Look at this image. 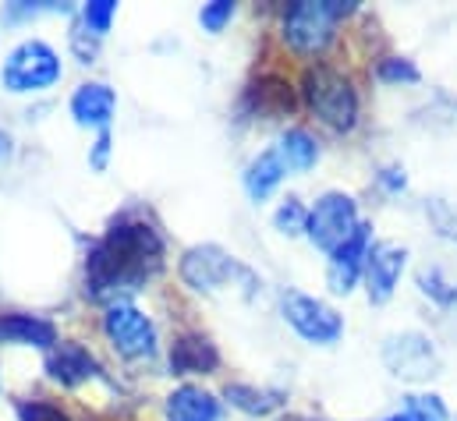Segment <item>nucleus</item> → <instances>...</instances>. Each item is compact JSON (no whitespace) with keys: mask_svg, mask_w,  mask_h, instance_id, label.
Instances as JSON below:
<instances>
[{"mask_svg":"<svg viewBox=\"0 0 457 421\" xmlns=\"http://www.w3.org/2000/svg\"><path fill=\"white\" fill-rule=\"evenodd\" d=\"M167 234L142 206H124L107 227L86 241L79 294L100 312L117 301H135L167 273Z\"/></svg>","mask_w":457,"mask_h":421,"instance_id":"obj_1","label":"nucleus"},{"mask_svg":"<svg viewBox=\"0 0 457 421\" xmlns=\"http://www.w3.org/2000/svg\"><path fill=\"white\" fill-rule=\"evenodd\" d=\"M361 14V0H287L277 11V39L302 68L334 61L347 21Z\"/></svg>","mask_w":457,"mask_h":421,"instance_id":"obj_2","label":"nucleus"},{"mask_svg":"<svg viewBox=\"0 0 457 421\" xmlns=\"http://www.w3.org/2000/svg\"><path fill=\"white\" fill-rule=\"evenodd\" d=\"M298 100L302 113H309L323 131L347 138L358 131L365 100H361V86L351 75V68H344L337 61H316L305 64L298 75Z\"/></svg>","mask_w":457,"mask_h":421,"instance_id":"obj_3","label":"nucleus"},{"mask_svg":"<svg viewBox=\"0 0 457 421\" xmlns=\"http://www.w3.org/2000/svg\"><path fill=\"white\" fill-rule=\"evenodd\" d=\"M178 284L199 298H217V294H237L245 301H255L262 294V277L237 259L234 252H228L217 241H199L188 244L178 255Z\"/></svg>","mask_w":457,"mask_h":421,"instance_id":"obj_4","label":"nucleus"},{"mask_svg":"<svg viewBox=\"0 0 457 421\" xmlns=\"http://www.w3.org/2000/svg\"><path fill=\"white\" fill-rule=\"evenodd\" d=\"M64 82V57L43 36L18 39L0 61V89L11 96H43Z\"/></svg>","mask_w":457,"mask_h":421,"instance_id":"obj_5","label":"nucleus"},{"mask_svg":"<svg viewBox=\"0 0 457 421\" xmlns=\"http://www.w3.org/2000/svg\"><path fill=\"white\" fill-rule=\"evenodd\" d=\"M302 113L298 100V82L284 68H259L252 78L237 89L234 100V120L241 128L248 124H284Z\"/></svg>","mask_w":457,"mask_h":421,"instance_id":"obj_6","label":"nucleus"},{"mask_svg":"<svg viewBox=\"0 0 457 421\" xmlns=\"http://www.w3.org/2000/svg\"><path fill=\"white\" fill-rule=\"evenodd\" d=\"M100 333L117 361L124 365H156L163 354L160 326L138 301H117L100 312Z\"/></svg>","mask_w":457,"mask_h":421,"instance_id":"obj_7","label":"nucleus"},{"mask_svg":"<svg viewBox=\"0 0 457 421\" xmlns=\"http://www.w3.org/2000/svg\"><path fill=\"white\" fill-rule=\"evenodd\" d=\"M280 322L302 343L320 347V351H334L347 333V318L334 301L309 294V291H298V287H287L280 294Z\"/></svg>","mask_w":457,"mask_h":421,"instance_id":"obj_8","label":"nucleus"},{"mask_svg":"<svg viewBox=\"0 0 457 421\" xmlns=\"http://www.w3.org/2000/svg\"><path fill=\"white\" fill-rule=\"evenodd\" d=\"M379 361L394 379H401L415 390H426L433 379L444 376V354L426 329L386 333L383 347H379Z\"/></svg>","mask_w":457,"mask_h":421,"instance_id":"obj_9","label":"nucleus"},{"mask_svg":"<svg viewBox=\"0 0 457 421\" xmlns=\"http://www.w3.org/2000/svg\"><path fill=\"white\" fill-rule=\"evenodd\" d=\"M361 202L358 195L344 192V188H327L309 202V223H305V241L330 255L334 248H341L344 241L361 227Z\"/></svg>","mask_w":457,"mask_h":421,"instance_id":"obj_10","label":"nucleus"},{"mask_svg":"<svg viewBox=\"0 0 457 421\" xmlns=\"http://www.w3.org/2000/svg\"><path fill=\"white\" fill-rule=\"evenodd\" d=\"M43 376L46 383H54L57 390H82L89 383H111L107 365L96 358V351L75 336H61L54 351L43 354Z\"/></svg>","mask_w":457,"mask_h":421,"instance_id":"obj_11","label":"nucleus"},{"mask_svg":"<svg viewBox=\"0 0 457 421\" xmlns=\"http://www.w3.org/2000/svg\"><path fill=\"white\" fill-rule=\"evenodd\" d=\"M224 368V354H220V343L199 329V326H188V329H178L170 347H167V372L181 383H195V379H206V376H217Z\"/></svg>","mask_w":457,"mask_h":421,"instance_id":"obj_12","label":"nucleus"},{"mask_svg":"<svg viewBox=\"0 0 457 421\" xmlns=\"http://www.w3.org/2000/svg\"><path fill=\"white\" fill-rule=\"evenodd\" d=\"M372 244H376V223L372 219H361V227L344 241L341 248H334L327 255V273L323 277H327V291L334 298H351L361 287V277H365Z\"/></svg>","mask_w":457,"mask_h":421,"instance_id":"obj_13","label":"nucleus"},{"mask_svg":"<svg viewBox=\"0 0 457 421\" xmlns=\"http://www.w3.org/2000/svg\"><path fill=\"white\" fill-rule=\"evenodd\" d=\"M411 266V248L401 244V241H379L372 244V255H369V266H365V277H361V291H365V301L369 305H390L401 291V280Z\"/></svg>","mask_w":457,"mask_h":421,"instance_id":"obj_14","label":"nucleus"},{"mask_svg":"<svg viewBox=\"0 0 457 421\" xmlns=\"http://www.w3.org/2000/svg\"><path fill=\"white\" fill-rule=\"evenodd\" d=\"M68 113L79 128L86 131H107L114 128V117H117V93L100 82V78H89V82H79L68 96Z\"/></svg>","mask_w":457,"mask_h":421,"instance_id":"obj_15","label":"nucleus"},{"mask_svg":"<svg viewBox=\"0 0 457 421\" xmlns=\"http://www.w3.org/2000/svg\"><path fill=\"white\" fill-rule=\"evenodd\" d=\"M160 411H163V421H224L228 404L220 393H213L203 383H178L163 397Z\"/></svg>","mask_w":457,"mask_h":421,"instance_id":"obj_16","label":"nucleus"},{"mask_svg":"<svg viewBox=\"0 0 457 421\" xmlns=\"http://www.w3.org/2000/svg\"><path fill=\"white\" fill-rule=\"evenodd\" d=\"M61 340V329L50 316L39 312H18L7 309L0 312V347H29V351H54Z\"/></svg>","mask_w":457,"mask_h":421,"instance_id":"obj_17","label":"nucleus"},{"mask_svg":"<svg viewBox=\"0 0 457 421\" xmlns=\"http://www.w3.org/2000/svg\"><path fill=\"white\" fill-rule=\"evenodd\" d=\"M220 397H224V404H228V408L241 411L245 418H252V421H262V418H270V415H280V411L287 408V400H291V393H287L284 386L248 383V379H230V383H224Z\"/></svg>","mask_w":457,"mask_h":421,"instance_id":"obj_18","label":"nucleus"},{"mask_svg":"<svg viewBox=\"0 0 457 421\" xmlns=\"http://www.w3.org/2000/svg\"><path fill=\"white\" fill-rule=\"evenodd\" d=\"M287 177H291V174H287V167H284L277 145H266V149H259V153L245 163V170H241V188H245L248 202L259 206V202H270V199L280 192V185H284Z\"/></svg>","mask_w":457,"mask_h":421,"instance_id":"obj_19","label":"nucleus"},{"mask_svg":"<svg viewBox=\"0 0 457 421\" xmlns=\"http://www.w3.org/2000/svg\"><path fill=\"white\" fill-rule=\"evenodd\" d=\"M273 145H277V153H280V160H284V167H287L291 177L312 174V170L320 167V160H323V142H320V135H316L312 128H305V124H287V128L277 135Z\"/></svg>","mask_w":457,"mask_h":421,"instance_id":"obj_20","label":"nucleus"},{"mask_svg":"<svg viewBox=\"0 0 457 421\" xmlns=\"http://www.w3.org/2000/svg\"><path fill=\"white\" fill-rule=\"evenodd\" d=\"M415 287H419V294L429 301V305H436V309H457V280L444 269V266H419L415 269Z\"/></svg>","mask_w":457,"mask_h":421,"instance_id":"obj_21","label":"nucleus"},{"mask_svg":"<svg viewBox=\"0 0 457 421\" xmlns=\"http://www.w3.org/2000/svg\"><path fill=\"white\" fill-rule=\"evenodd\" d=\"M372 78L390 89H408V86H422V68L408 54H379L372 61Z\"/></svg>","mask_w":457,"mask_h":421,"instance_id":"obj_22","label":"nucleus"},{"mask_svg":"<svg viewBox=\"0 0 457 421\" xmlns=\"http://www.w3.org/2000/svg\"><path fill=\"white\" fill-rule=\"evenodd\" d=\"M401 415L408 421H454L451 404L436 390H408L401 393Z\"/></svg>","mask_w":457,"mask_h":421,"instance_id":"obj_23","label":"nucleus"},{"mask_svg":"<svg viewBox=\"0 0 457 421\" xmlns=\"http://www.w3.org/2000/svg\"><path fill=\"white\" fill-rule=\"evenodd\" d=\"M270 223H273V230L280 234V237H305V223H309V202L302 199V195H284L280 202H277V210L270 216Z\"/></svg>","mask_w":457,"mask_h":421,"instance_id":"obj_24","label":"nucleus"},{"mask_svg":"<svg viewBox=\"0 0 457 421\" xmlns=\"http://www.w3.org/2000/svg\"><path fill=\"white\" fill-rule=\"evenodd\" d=\"M43 14H68V18H75L79 7H71V4H57V0H14V4H4L0 21H4V25H18V21L43 18Z\"/></svg>","mask_w":457,"mask_h":421,"instance_id":"obj_25","label":"nucleus"},{"mask_svg":"<svg viewBox=\"0 0 457 421\" xmlns=\"http://www.w3.org/2000/svg\"><path fill=\"white\" fill-rule=\"evenodd\" d=\"M14 421H75V415L68 404L54 400V397H18Z\"/></svg>","mask_w":457,"mask_h":421,"instance_id":"obj_26","label":"nucleus"},{"mask_svg":"<svg viewBox=\"0 0 457 421\" xmlns=\"http://www.w3.org/2000/svg\"><path fill=\"white\" fill-rule=\"evenodd\" d=\"M117 11H120L117 0H86V4H79V21H82L93 36L107 39V32L114 29V21H117Z\"/></svg>","mask_w":457,"mask_h":421,"instance_id":"obj_27","label":"nucleus"},{"mask_svg":"<svg viewBox=\"0 0 457 421\" xmlns=\"http://www.w3.org/2000/svg\"><path fill=\"white\" fill-rule=\"evenodd\" d=\"M68 50L75 54V61L79 64H96L100 61V50H104V39L100 36H93L82 21H79V14L71 18V25H68Z\"/></svg>","mask_w":457,"mask_h":421,"instance_id":"obj_28","label":"nucleus"},{"mask_svg":"<svg viewBox=\"0 0 457 421\" xmlns=\"http://www.w3.org/2000/svg\"><path fill=\"white\" fill-rule=\"evenodd\" d=\"M195 18H199V29L206 36H220L230 21L237 18V0H210V4L199 7Z\"/></svg>","mask_w":457,"mask_h":421,"instance_id":"obj_29","label":"nucleus"},{"mask_svg":"<svg viewBox=\"0 0 457 421\" xmlns=\"http://www.w3.org/2000/svg\"><path fill=\"white\" fill-rule=\"evenodd\" d=\"M372 185H376V192L379 195H386V199H397V195H404L408 192V170H404V163H397V160H390V163H379L376 167V174H372Z\"/></svg>","mask_w":457,"mask_h":421,"instance_id":"obj_30","label":"nucleus"},{"mask_svg":"<svg viewBox=\"0 0 457 421\" xmlns=\"http://www.w3.org/2000/svg\"><path fill=\"white\" fill-rule=\"evenodd\" d=\"M86 160H89V170H96V174L111 170V163H114V128L93 135V145H89Z\"/></svg>","mask_w":457,"mask_h":421,"instance_id":"obj_31","label":"nucleus"},{"mask_svg":"<svg viewBox=\"0 0 457 421\" xmlns=\"http://www.w3.org/2000/svg\"><path fill=\"white\" fill-rule=\"evenodd\" d=\"M11 156H14V138H11V131L0 128V167L11 163Z\"/></svg>","mask_w":457,"mask_h":421,"instance_id":"obj_32","label":"nucleus"},{"mask_svg":"<svg viewBox=\"0 0 457 421\" xmlns=\"http://www.w3.org/2000/svg\"><path fill=\"white\" fill-rule=\"evenodd\" d=\"M280 421H330V418H320V415H280Z\"/></svg>","mask_w":457,"mask_h":421,"instance_id":"obj_33","label":"nucleus"},{"mask_svg":"<svg viewBox=\"0 0 457 421\" xmlns=\"http://www.w3.org/2000/svg\"><path fill=\"white\" fill-rule=\"evenodd\" d=\"M376 421H408L401 411H394V415H383V418H376Z\"/></svg>","mask_w":457,"mask_h":421,"instance_id":"obj_34","label":"nucleus"},{"mask_svg":"<svg viewBox=\"0 0 457 421\" xmlns=\"http://www.w3.org/2000/svg\"><path fill=\"white\" fill-rule=\"evenodd\" d=\"M86 421H100V418H86Z\"/></svg>","mask_w":457,"mask_h":421,"instance_id":"obj_35","label":"nucleus"}]
</instances>
